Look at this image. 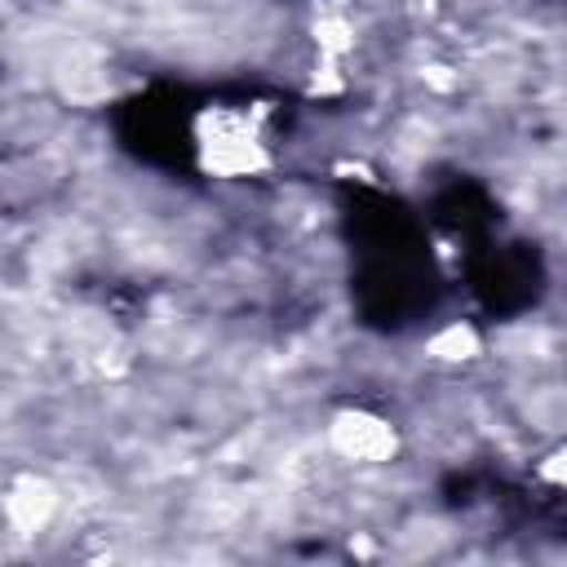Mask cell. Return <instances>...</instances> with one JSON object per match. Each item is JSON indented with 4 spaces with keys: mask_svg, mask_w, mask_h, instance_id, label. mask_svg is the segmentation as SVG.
<instances>
[{
    "mask_svg": "<svg viewBox=\"0 0 567 567\" xmlns=\"http://www.w3.org/2000/svg\"><path fill=\"white\" fill-rule=\"evenodd\" d=\"M545 474H549L554 483H563V487H567V447H563L558 456H549V465H545Z\"/></svg>",
    "mask_w": 567,
    "mask_h": 567,
    "instance_id": "cell-3",
    "label": "cell"
},
{
    "mask_svg": "<svg viewBox=\"0 0 567 567\" xmlns=\"http://www.w3.org/2000/svg\"><path fill=\"white\" fill-rule=\"evenodd\" d=\"M58 509V492L49 478H35V474H22L9 483V496H4V518L18 536H35L40 527H49Z\"/></svg>",
    "mask_w": 567,
    "mask_h": 567,
    "instance_id": "cell-2",
    "label": "cell"
},
{
    "mask_svg": "<svg viewBox=\"0 0 567 567\" xmlns=\"http://www.w3.org/2000/svg\"><path fill=\"white\" fill-rule=\"evenodd\" d=\"M328 443H332L337 456H346L354 465H377V461L394 456V430L381 416H372V412H341V416H332Z\"/></svg>",
    "mask_w": 567,
    "mask_h": 567,
    "instance_id": "cell-1",
    "label": "cell"
}]
</instances>
